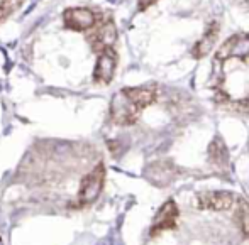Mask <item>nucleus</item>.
<instances>
[{"mask_svg":"<svg viewBox=\"0 0 249 245\" xmlns=\"http://www.w3.org/2000/svg\"><path fill=\"white\" fill-rule=\"evenodd\" d=\"M142 108L127 95L124 88L115 93L110 101V120L117 125H132L138 122Z\"/></svg>","mask_w":249,"mask_h":245,"instance_id":"1","label":"nucleus"},{"mask_svg":"<svg viewBox=\"0 0 249 245\" xmlns=\"http://www.w3.org/2000/svg\"><path fill=\"white\" fill-rule=\"evenodd\" d=\"M104 183H105V166L100 163L82 180L78 198H76V206L85 208V206H90L92 203H95L97 198L102 193Z\"/></svg>","mask_w":249,"mask_h":245,"instance_id":"2","label":"nucleus"},{"mask_svg":"<svg viewBox=\"0 0 249 245\" xmlns=\"http://www.w3.org/2000/svg\"><path fill=\"white\" fill-rule=\"evenodd\" d=\"M100 16L93 12L89 7H70L63 12V24L66 29L76 31V33H87L92 31L99 24Z\"/></svg>","mask_w":249,"mask_h":245,"instance_id":"3","label":"nucleus"},{"mask_svg":"<svg viewBox=\"0 0 249 245\" xmlns=\"http://www.w3.org/2000/svg\"><path fill=\"white\" fill-rule=\"evenodd\" d=\"M87 41L97 54L108 48H114L115 41H117V27H115L114 20L100 19L99 24L90 31Z\"/></svg>","mask_w":249,"mask_h":245,"instance_id":"4","label":"nucleus"},{"mask_svg":"<svg viewBox=\"0 0 249 245\" xmlns=\"http://www.w3.org/2000/svg\"><path fill=\"white\" fill-rule=\"evenodd\" d=\"M178 216H180V210H178L177 203L173 199H168L166 203L161 205V208L158 210L156 216L153 218V225H151V237H156L158 233L166 232L177 227Z\"/></svg>","mask_w":249,"mask_h":245,"instance_id":"5","label":"nucleus"},{"mask_svg":"<svg viewBox=\"0 0 249 245\" xmlns=\"http://www.w3.org/2000/svg\"><path fill=\"white\" fill-rule=\"evenodd\" d=\"M117 52L114 48H108L99 52L95 69H93V82L99 85H108L114 78L115 69H117Z\"/></svg>","mask_w":249,"mask_h":245,"instance_id":"6","label":"nucleus"},{"mask_svg":"<svg viewBox=\"0 0 249 245\" xmlns=\"http://www.w3.org/2000/svg\"><path fill=\"white\" fill-rule=\"evenodd\" d=\"M197 203L200 210H210V212H227L237 203L236 196L229 191H205L197 196Z\"/></svg>","mask_w":249,"mask_h":245,"instance_id":"7","label":"nucleus"},{"mask_svg":"<svg viewBox=\"0 0 249 245\" xmlns=\"http://www.w3.org/2000/svg\"><path fill=\"white\" fill-rule=\"evenodd\" d=\"M231 58L249 59V34H236L231 36L217 51V61H227Z\"/></svg>","mask_w":249,"mask_h":245,"instance_id":"8","label":"nucleus"},{"mask_svg":"<svg viewBox=\"0 0 249 245\" xmlns=\"http://www.w3.org/2000/svg\"><path fill=\"white\" fill-rule=\"evenodd\" d=\"M219 33H220L219 22H210L209 26H207L205 33H203V36L200 37L197 41V44L192 48V56L200 59V58H203V56L209 54V52L212 51V48L215 46Z\"/></svg>","mask_w":249,"mask_h":245,"instance_id":"9","label":"nucleus"},{"mask_svg":"<svg viewBox=\"0 0 249 245\" xmlns=\"http://www.w3.org/2000/svg\"><path fill=\"white\" fill-rule=\"evenodd\" d=\"M209 161L219 169H226L229 166V152L224 141L220 137H215L209 146Z\"/></svg>","mask_w":249,"mask_h":245,"instance_id":"10","label":"nucleus"},{"mask_svg":"<svg viewBox=\"0 0 249 245\" xmlns=\"http://www.w3.org/2000/svg\"><path fill=\"white\" fill-rule=\"evenodd\" d=\"M124 90L142 110L148 108L149 105H153L158 97V92L154 86H131V88H124Z\"/></svg>","mask_w":249,"mask_h":245,"instance_id":"11","label":"nucleus"},{"mask_svg":"<svg viewBox=\"0 0 249 245\" xmlns=\"http://www.w3.org/2000/svg\"><path fill=\"white\" fill-rule=\"evenodd\" d=\"M234 215H236V222L239 225L241 232L244 233V237H249V203L246 199H237Z\"/></svg>","mask_w":249,"mask_h":245,"instance_id":"12","label":"nucleus"},{"mask_svg":"<svg viewBox=\"0 0 249 245\" xmlns=\"http://www.w3.org/2000/svg\"><path fill=\"white\" fill-rule=\"evenodd\" d=\"M158 0H139L138 2V9L141 10V12H144L146 9H149L151 5H154Z\"/></svg>","mask_w":249,"mask_h":245,"instance_id":"13","label":"nucleus"}]
</instances>
